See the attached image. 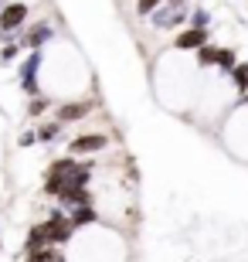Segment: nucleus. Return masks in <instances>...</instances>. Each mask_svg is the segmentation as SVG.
<instances>
[{"label":"nucleus","mask_w":248,"mask_h":262,"mask_svg":"<svg viewBox=\"0 0 248 262\" xmlns=\"http://www.w3.org/2000/svg\"><path fill=\"white\" fill-rule=\"evenodd\" d=\"M109 146V136L105 133H85V136H75L68 143V157H88V154H99Z\"/></svg>","instance_id":"f257e3e1"},{"label":"nucleus","mask_w":248,"mask_h":262,"mask_svg":"<svg viewBox=\"0 0 248 262\" xmlns=\"http://www.w3.org/2000/svg\"><path fill=\"white\" fill-rule=\"evenodd\" d=\"M92 113V102L88 99H78V102H65V106L55 109V123L65 126V123H75V119H85Z\"/></svg>","instance_id":"f03ea898"},{"label":"nucleus","mask_w":248,"mask_h":262,"mask_svg":"<svg viewBox=\"0 0 248 262\" xmlns=\"http://www.w3.org/2000/svg\"><path fill=\"white\" fill-rule=\"evenodd\" d=\"M44 245H51V228H48V222L31 225L28 238H24V255H28V252H34V249H44Z\"/></svg>","instance_id":"7ed1b4c3"},{"label":"nucleus","mask_w":248,"mask_h":262,"mask_svg":"<svg viewBox=\"0 0 248 262\" xmlns=\"http://www.w3.org/2000/svg\"><path fill=\"white\" fill-rule=\"evenodd\" d=\"M173 45H177L181 51H197L200 45H208V31H204V28H191V31H184Z\"/></svg>","instance_id":"20e7f679"},{"label":"nucleus","mask_w":248,"mask_h":262,"mask_svg":"<svg viewBox=\"0 0 248 262\" xmlns=\"http://www.w3.org/2000/svg\"><path fill=\"white\" fill-rule=\"evenodd\" d=\"M24 17H28L24 4H7V7L0 10V28L10 31V28H17V24H24Z\"/></svg>","instance_id":"39448f33"},{"label":"nucleus","mask_w":248,"mask_h":262,"mask_svg":"<svg viewBox=\"0 0 248 262\" xmlns=\"http://www.w3.org/2000/svg\"><path fill=\"white\" fill-rule=\"evenodd\" d=\"M96 218H99V214H96L92 204H75V214H72L68 222H72V228H82V225H92Z\"/></svg>","instance_id":"423d86ee"},{"label":"nucleus","mask_w":248,"mask_h":262,"mask_svg":"<svg viewBox=\"0 0 248 262\" xmlns=\"http://www.w3.org/2000/svg\"><path fill=\"white\" fill-rule=\"evenodd\" d=\"M38 65H41V58L38 55H31L28 61H24V72H20V75H24V89H28V92H34V78H38Z\"/></svg>","instance_id":"0eeeda50"},{"label":"nucleus","mask_w":248,"mask_h":262,"mask_svg":"<svg viewBox=\"0 0 248 262\" xmlns=\"http://www.w3.org/2000/svg\"><path fill=\"white\" fill-rule=\"evenodd\" d=\"M24 262H61V252H58L55 245H44V249L28 252V259H24Z\"/></svg>","instance_id":"6e6552de"},{"label":"nucleus","mask_w":248,"mask_h":262,"mask_svg":"<svg viewBox=\"0 0 248 262\" xmlns=\"http://www.w3.org/2000/svg\"><path fill=\"white\" fill-rule=\"evenodd\" d=\"M218 51H221V48H214V45H200V48H197V61H200L204 68L218 65Z\"/></svg>","instance_id":"1a4fd4ad"},{"label":"nucleus","mask_w":248,"mask_h":262,"mask_svg":"<svg viewBox=\"0 0 248 262\" xmlns=\"http://www.w3.org/2000/svg\"><path fill=\"white\" fill-rule=\"evenodd\" d=\"M235 65H238V55H235L231 48H221V51H218V68L231 75V68H235Z\"/></svg>","instance_id":"9d476101"},{"label":"nucleus","mask_w":248,"mask_h":262,"mask_svg":"<svg viewBox=\"0 0 248 262\" xmlns=\"http://www.w3.org/2000/svg\"><path fill=\"white\" fill-rule=\"evenodd\" d=\"M48 106H51V99H48V96L31 99V102H28V116H31V119H38V116H41V113H44Z\"/></svg>","instance_id":"9b49d317"},{"label":"nucleus","mask_w":248,"mask_h":262,"mask_svg":"<svg viewBox=\"0 0 248 262\" xmlns=\"http://www.w3.org/2000/svg\"><path fill=\"white\" fill-rule=\"evenodd\" d=\"M231 78H235L238 92H248V65H235L231 68Z\"/></svg>","instance_id":"f8f14e48"},{"label":"nucleus","mask_w":248,"mask_h":262,"mask_svg":"<svg viewBox=\"0 0 248 262\" xmlns=\"http://www.w3.org/2000/svg\"><path fill=\"white\" fill-rule=\"evenodd\" d=\"M156 4H160V0H140V4H136V10H140V14H153V7H156Z\"/></svg>","instance_id":"ddd939ff"},{"label":"nucleus","mask_w":248,"mask_h":262,"mask_svg":"<svg viewBox=\"0 0 248 262\" xmlns=\"http://www.w3.org/2000/svg\"><path fill=\"white\" fill-rule=\"evenodd\" d=\"M191 20H194V28H204V24H208V14H204V10H197Z\"/></svg>","instance_id":"4468645a"},{"label":"nucleus","mask_w":248,"mask_h":262,"mask_svg":"<svg viewBox=\"0 0 248 262\" xmlns=\"http://www.w3.org/2000/svg\"><path fill=\"white\" fill-rule=\"evenodd\" d=\"M14 55H17V45H7V48L0 51V58H4V61H10V58H14Z\"/></svg>","instance_id":"2eb2a0df"},{"label":"nucleus","mask_w":248,"mask_h":262,"mask_svg":"<svg viewBox=\"0 0 248 262\" xmlns=\"http://www.w3.org/2000/svg\"><path fill=\"white\" fill-rule=\"evenodd\" d=\"M34 140H38V133H34V129H28V133L20 136V146H31V143H34Z\"/></svg>","instance_id":"dca6fc26"},{"label":"nucleus","mask_w":248,"mask_h":262,"mask_svg":"<svg viewBox=\"0 0 248 262\" xmlns=\"http://www.w3.org/2000/svg\"><path fill=\"white\" fill-rule=\"evenodd\" d=\"M0 249H4V242H0Z\"/></svg>","instance_id":"f3484780"},{"label":"nucleus","mask_w":248,"mask_h":262,"mask_svg":"<svg viewBox=\"0 0 248 262\" xmlns=\"http://www.w3.org/2000/svg\"><path fill=\"white\" fill-rule=\"evenodd\" d=\"M173 4H177V0H173Z\"/></svg>","instance_id":"a211bd4d"}]
</instances>
